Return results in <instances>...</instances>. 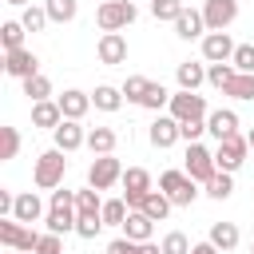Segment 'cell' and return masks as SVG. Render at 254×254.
<instances>
[{
  "label": "cell",
  "mask_w": 254,
  "mask_h": 254,
  "mask_svg": "<svg viewBox=\"0 0 254 254\" xmlns=\"http://www.w3.org/2000/svg\"><path fill=\"white\" fill-rule=\"evenodd\" d=\"M183 8H187L183 0H151V12H155V20H171V24H175V20L183 16Z\"/></svg>",
  "instance_id": "cell-38"
},
{
  "label": "cell",
  "mask_w": 254,
  "mask_h": 254,
  "mask_svg": "<svg viewBox=\"0 0 254 254\" xmlns=\"http://www.w3.org/2000/svg\"><path fill=\"white\" fill-rule=\"evenodd\" d=\"M175 32H179L183 40H194V36H202V32H206V20H202V12H194V8H183V16L175 20Z\"/></svg>",
  "instance_id": "cell-20"
},
{
  "label": "cell",
  "mask_w": 254,
  "mask_h": 254,
  "mask_svg": "<svg viewBox=\"0 0 254 254\" xmlns=\"http://www.w3.org/2000/svg\"><path fill=\"white\" fill-rule=\"evenodd\" d=\"M4 71L16 75V79H28V75L40 71V60H36L28 48H12V52H4Z\"/></svg>",
  "instance_id": "cell-13"
},
{
  "label": "cell",
  "mask_w": 254,
  "mask_h": 254,
  "mask_svg": "<svg viewBox=\"0 0 254 254\" xmlns=\"http://www.w3.org/2000/svg\"><path fill=\"white\" fill-rule=\"evenodd\" d=\"M206 131L222 143V139L238 135V115H234L230 107H218V111H210V115H206Z\"/></svg>",
  "instance_id": "cell-15"
},
{
  "label": "cell",
  "mask_w": 254,
  "mask_h": 254,
  "mask_svg": "<svg viewBox=\"0 0 254 254\" xmlns=\"http://www.w3.org/2000/svg\"><path fill=\"white\" fill-rule=\"evenodd\" d=\"M103 226H107V222H103L99 210H95V214H75V234H79V238H95Z\"/></svg>",
  "instance_id": "cell-37"
},
{
  "label": "cell",
  "mask_w": 254,
  "mask_h": 254,
  "mask_svg": "<svg viewBox=\"0 0 254 254\" xmlns=\"http://www.w3.org/2000/svg\"><path fill=\"white\" fill-rule=\"evenodd\" d=\"M234 48H238V44H234L226 32H206V36H202V60H210V64H230Z\"/></svg>",
  "instance_id": "cell-11"
},
{
  "label": "cell",
  "mask_w": 254,
  "mask_h": 254,
  "mask_svg": "<svg viewBox=\"0 0 254 254\" xmlns=\"http://www.w3.org/2000/svg\"><path fill=\"white\" fill-rule=\"evenodd\" d=\"M32 254H64V242H60V234H40V246L32 250Z\"/></svg>",
  "instance_id": "cell-44"
},
{
  "label": "cell",
  "mask_w": 254,
  "mask_h": 254,
  "mask_svg": "<svg viewBox=\"0 0 254 254\" xmlns=\"http://www.w3.org/2000/svg\"><path fill=\"white\" fill-rule=\"evenodd\" d=\"M222 91H226V95H234V99H254V71H238Z\"/></svg>",
  "instance_id": "cell-28"
},
{
  "label": "cell",
  "mask_w": 254,
  "mask_h": 254,
  "mask_svg": "<svg viewBox=\"0 0 254 254\" xmlns=\"http://www.w3.org/2000/svg\"><path fill=\"white\" fill-rule=\"evenodd\" d=\"M175 75H179V87H183V91H194V87L206 79V67L187 60V64H179V71H175Z\"/></svg>",
  "instance_id": "cell-27"
},
{
  "label": "cell",
  "mask_w": 254,
  "mask_h": 254,
  "mask_svg": "<svg viewBox=\"0 0 254 254\" xmlns=\"http://www.w3.org/2000/svg\"><path fill=\"white\" fill-rule=\"evenodd\" d=\"M250 254H254V242H250Z\"/></svg>",
  "instance_id": "cell-53"
},
{
  "label": "cell",
  "mask_w": 254,
  "mask_h": 254,
  "mask_svg": "<svg viewBox=\"0 0 254 254\" xmlns=\"http://www.w3.org/2000/svg\"><path fill=\"white\" fill-rule=\"evenodd\" d=\"M214 171H218V163H214V151H206L202 143H190L187 147V175L194 179V183H210L214 179Z\"/></svg>",
  "instance_id": "cell-6"
},
{
  "label": "cell",
  "mask_w": 254,
  "mask_h": 254,
  "mask_svg": "<svg viewBox=\"0 0 254 254\" xmlns=\"http://www.w3.org/2000/svg\"><path fill=\"white\" fill-rule=\"evenodd\" d=\"M143 254H163V246H155V242H143Z\"/></svg>",
  "instance_id": "cell-49"
},
{
  "label": "cell",
  "mask_w": 254,
  "mask_h": 254,
  "mask_svg": "<svg viewBox=\"0 0 254 254\" xmlns=\"http://www.w3.org/2000/svg\"><path fill=\"white\" fill-rule=\"evenodd\" d=\"M190 254H222V250H218V246H214V242L206 238V242H198V246H190Z\"/></svg>",
  "instance_id": "cell-48"
},
{
  "label": "cell",
  "mask_w": 254,
  "mask_h": 254,
  "mask_svg": "<svg viewBox=\"0 0 254 254\" xmlns=\"http://www.w3.org/2000/svg\"><path fill=\"white\" fill-rule=\"evenodd\" d=\"M99 214H103V222H107V226H123L131 210H127V198H107Z\"/></svg>",
  "instance_id": "cell-31"
},
{
  "label": "cell",
  "mask_w": 254,
  "mask_h": 254,
  "mask_svg": "<svg viewBox=\"0 0 254 254\" xmlns=\"http://www.w3.org/2000/svg\"><path fill=\"white\" fill-rule=\"evenodd\" d=\"M67 151H60V147H52V151H44L40 159H36V187L40 190H56L60 183H64V171H67V159H64Z\"/></svg>",
  "instance_id": "cell-1"
},
{
  "label": "cell",
  "mask_w": 254,
  "mask_h": 254,
  "mask_svg": "<svg viewBox=\"0 0 254 254\" xmlns=\"http://www.w3.org/2000/svg\"><path fill=\"white\" fill-rule=\"evenodd\" d=\"M202 20L210 32H226L238 20V0H206L202 4Z\"/></svg>",
  "instance_id": "cell-10"
},
{
  "label": "cell",
  "mask_w": 254,
  "mask_h": 254,
  "mask_svg": "<svg viewBox=\"0 0 254 254\" xmlns=\"http://www.w3.org/2000/svg\"><path fill=\"white\" fill-rule=\"evenodd\" d=\"M107 254H143V242H131V238H111V242H107Z\"/></svg>",
  "instance_id": "cell-45"
},
{
  "label": "cell",
  "mask_w": 254,
  "mask_h": 254,
  "mask_svg": "<svg viewBox=\"0 0 254 254\" xmlns=\"http://www.w3.org/2000/svg\"><path fill=\"white\" fill-rule=\"evenodd\" d=\"M147 87H151V79H143V75H127V83H123V95H127L131 103H139V99L147 95Z\"/></svg>",
  "instance_id": "cell-42"
},
{
  "label": "cell",
  "mask_w": 254,
  "mask_h": 254,
  "mask_svg": "<svg viewBox=\"0 0 254 254\" xmlns=\"http://www.w3.org/2000/svg\"><path fill=\"white\" fill-rule=\"evenodd\" d=\"M44 8H48V16H52L56 24H67V20H75V12H79V0H48Z\"/></svg>",
  "instance_id": "cell-32"
},
{
  "label": "cell",
  "mask_w": 254,
  "mask_h": 254,
  "mask_svg": "<svg viewBox=\"0 0 254 254\" xmlns=\"http://www.w3.org/2000/svg\"><path fill=\"white\" fill-rule=\"evenodd\" d=\"M246 139H250V147H254V127H250V135H246Z\"/></svg>",
  "instance_id": "cell-51"
},
{
  "label": "cell",
  "mask_w": 254,
  "mask_h": 254,
  "mask_svg": "<svg viewBox=\"0 0 254 254\" xmlns=\"http://www.w3.org/2000/svg\"><path fill=\"white\" fill-rule=\"evenodd\" d=\"M40 214H44V202H40V194H32V190L16 194V210H12V218H20V222H36Z\"/></svg>",
  "instance_id": "cell-21"
},
{
  "label": "cell",
  "mask_w": 254,
  "mask_h": 254,
  "mask_svg": "<svg viewBox=\"0 0 254 254\" xmlns=\"http://www.w3.org/2000/svg\"><path fill=\"white\" fill-rule=\"evenodd\" d=\"M210 242H214L222 254H230V250L238 246V226H234V222H214V226H210Z\"/></svg>",
  "instance_id": "cell-26"
},
{
  "label": "cell",
  "mask_w": 254,
  "mask_h": 254,
  "mask_svg": "<svg viewBox=\"0 0 254 254\" xmlns=\"http://www.w3.org/2000/svg\"><path fill=\"white\" fill-rule=\"evenodd\" d=\"M171 206H175V202H171V198H167L163 190H151V194L143 198V206H139V210H143L147 218H155V222H163V218L171 214Z\"/></svg>",
  "instance_id": "cell-25"
},
{
  "label": "cell",
  "mask_w": 254,
  "mask_h": 254,
  "mask_svg": "<svg viewBox=\"0 0 254 254\" xmlns=\"http://www.w3.org/2000/svg\"><path fill=\"white\" fill-rule=\"evenodd\" d=\"M147 194H151V175H147L143 167H127V171H123V198H127V206L139 210Z\"/></svg>",
  "instance_id": "cell-9"
},
{
  "label": "cell",
  "mask_w": 254,
  "mask_h": 254,
  "mask_svg": "<svg viewBox=\"0 0 254 254\" xmlns=\"http://www.w3.org/2000/svg\"><path fill=\"white\" fill-rule=\"evenodd\" d=\"M20 155V131L16 127H0V163Z\"/></svg>",
  "instance_id": "cell-34"
},
{
  "label": "cell",
  "mask_w": 254,
  "mask_h": 254,
  "mask_svg": "<svg viewBox=\"0 0 254 254\" xmlns=\"http://www.w3.org/2000/svg\"><path fill=\"white\" fill-rule=\"evenodd\" d=\"M179 131H183V139H187V143H198V135L206 131V119H190V123H179Z\"/></svg>",
  "instance_id": "cell-46"
},
{
  "label": "cell",
  "mask_w": 254,
  "mask_h": 254,
  "mask_svg": "<svg viewBox=\"0 0 254 254\" xmlns=\"http://www.w3.org/2000/svg\"><path fill=\"white\" fill-rule=\"evenodd\" d=\"M48 20H52V16H48V8H32V4H28V8H24V16H20V24H24L28 32H44V28H48Z\"/></svg>",
  "instance_id": "cell-39"
},
{
  "label": "cell",
  "mask_w": 254,
  "mask_h": 254,
  "mask_svg": "<svg viewBox=\"0 0 254 254\" xmlns=\"http://www.w3.org/2000/svg\"><path fill=\"white\" fill-rule=\"evenodd\" d=\"M151 230H155V218H147L143 210H131L123 222V238H131V242H151Z\"/></svg>",
  "instance_id": "cell-19"
},
{
  "label": "cell",
  "mask_w": 254,
  "mask_h": 254,
  "mask_svg": "<svg viewBox=\"0 0 254 254\" xmlns=\"http://www.w3.org/2000/svg\"><path fill=\"white\" fill-rule=\"evenodd\" d=\"M52 135H56V147H60V151H79V147L87 143V135H83L79 119H64V123H60Z\"/></svg>",
  "instance_id": "cell-16"
},
{
  "label": "cell",
  "mask_w": 254,
  "mask_h": 254,
  "mask_svg": "<svg viewBox=\"0 0 254 254\" xmlns=\"http://www.w3.org/2000/svg\"><path fill=\"white\" fill-rule=\"evenodd\" d=\"M91 103H95L99 111H119V103H123V87H111V83H99V87L91 91Z\"/></svg>",
  "instance_id": "cell-23"
},
{
  "label": "cell",
  "mask_w": 254,
  "mask_h": 254,
  "mask_svg": "<svg viewBox=\"0 0 254 254\" xmlns=\"http://www.w3.org/2000/svg\"><path fill=\"white\" fill-rule=\"evenodd\" d=\"M56 103H60L64 119H83V115H87V107H91V95H87V91H75V87H71V91H64V95H60Z\"/></svg>",
  "instance_id": "cell-17"
},
{
  "label": "cell",
  "mask_w": 254,
  "mask_h": 254,
  "mask_svg": "<svg viewBox=\"0 0 254 254\" xmlns=\"http://www.w3.org/2000/svg\"><path fill=\"white\" fill-rule=\"evenodd\" d=\"M167 103H171V91H167L163 83H151V87H147V95L139 99V107H147V111H163Z\"/></svg>",
  "instance_id": "cell-33"
},
{
  "label": "cell",
  "mask_w": 254,
  "mask_h": 254,
  "mask_svg": "<svg viewBox=\"0 0 254 254\" xmlns=\"http://www.w3.org/2000/svg\"><path fill=\"white\" fill-rule=\"evenodd\" d=\"M95 56H99V64L115 67V64H123V60H127V40H123L119 32H103V36H99V44H95Z\"/></svg>",
  "instance_id": "cell-12"
},
{
  "label": "cell",
  "mask_w": 254,
  "mask_h": 254,
  "mask_svg": "<svg viewBox=\"0 0 254 254\" xmlns=\"http://www.w3.org/2000/svg\"><path fill=\"white\" fill-rule=\"evenodd\" d=\"M135 4L131 0H103L99 8H95V24L103 28V32H119V28H127V24H135Z\"/></svg>",
  "instance_id": "cell-2"
},
{
  "label": "cell",
  "mask_w": 254,
  "mask_h": 254,
  "mask_svg": "<svg viewBox=\"0 0 254 254\" xmlns=\"http://www.w3.org/2000/svg\"><path fill=\"white\" fill-rule=\"evenodd\" d=\"M115 183H123V167H119V159H115V155H95L91 167H87V187H95V190H111Z\"/></svg>",
  "instance_id": "cell-4"
},
{
  "label": "cell",
  "mask_w": 254,
  "mask_h": 254,
  "mask_svg": "<svg viewBox=\"0 0 254 254\" xmlns=\"http://www.w3.org/2000/svg\"><path fill=\"white\" fill-rule=\"evenodd\" d=\"M8 254H20V250H8Z\"/></svg>",
  "instance_id": "cell-52"
},
{
  "label": "cell",
  "mask_w": 254,
  "mask_h": 254,
  "mask_svg": "<svg viewBox=\"0 0 254 254\" xmlns=\"http://www.w3.org/2000/svg\"><path fill=\"white\" fill-rule=\"evenodd\" d=\"M48 230L52 234L75 230V206H48Z\"/></svg>",
  "instance_id": "cell-22"
},
{
  "label": "cell",
  "mask_w": 254,
  "mask_h": 254,
  "mask_svg": "<svg viewBox=\"0 0 254 254\" xmlns=\"http://www.w3.org/2000/svg\"><path fill=\"white\" fill-rule=\"evenodd\" d=\"M32 123H36V127H48V131H56V127L64 123V111H60V103H56V99H40V103H32Z\"/></svg>",
  "instance_id": "cell-18"
},
{
  "label": "cell",
  "mask_w": 254,
  "mask_h": 254,
  "mask_svg": "<svg viewBox=\"0 0 254 254\" xmlns=\"http://www.w3.org/2000/svg\"><path fill=\"white\" fill-rule=\"evenodd\" d=\"M234 75H238L234 64H210V67H206V83H214V87H226Z\"/></svg>",
  "instance_id": "cell-40"
},
{
  "label": "cell",
  "mask_w": 254,
  "mask_h": 254,
  "mask_svg": "<svg viewBox=\"0 0 254 254\" xmlns=\"http://www.w3.org/2000/svg\"><path fill=\"white\" fill-rule=\"evenodd\" d=\"M230 190H234V179H230V171H214V179L206 183V194L222 202V198H230Z\"/></svg>",
  "instance_id": "cell-35"
},
{
  "label": "cell",
  "mask_w": 254,
  "mask_h": 254,
  "mask_svg": "<svg viewBox=\"0 0 254 254\" xmlns=\"http://www.w3.org/2000/svg\"><path fill=\"white\" fill-rule=\"evenodd\" d=\"M52 206H75V190H52Z\"/></svg>",
  "instance_id": "cell-47"
},
{
  "label": "cell",
  "mask_w": 254,
  "mask_h": 254,
  "mask_svg": "<svg viewBox=\"0 0 254 254\" xmlns=\"http://www.w3.org/2000/svg\"><path fill=\"white\" fill-rule=\"evenodd\" d=\"M0 242L8 250H36L40 246V234L32 226H24L20 218H0Z\"/></svg>",
  "instance_id": "cell-5"
},
{
  "label": "cell",
  "mask_w": 254,
  "mask_h": 254,
  "mask_svg": "<svg viewBox=\"0 0 254 254\" xmlns=\"http://www.w3.org/2000/svg\"><path fill=\"white\" fill-rule=\"evenodd\" d=\"M4 4H28V0H4Z\"/></svg>",
  "instance_id": "cell-50"
},
{
  "label": "cell",
  "mask_w": 254,
  "mask_h": 254,
  "mask_svg": "<svg viewBox=\"0 0 254 254\" xmlns=\"http://www.w3.org/2000/svg\"><path fill=\"white\" fill-rule=\"evenodd\" d=\"M24 95H28L32 103L48 99V95H52V79H48V75H40V71H36V75H28V79H24Z\"/></svg>",
  "instance_id": "cell-30"
},
{
  "label": "cell",
  "mask_w": 254,
  "mask_h": 254,
  "mask_svg": "<svg viewBox=\"0 0 254 254\" xmlns=\"http://www.w3.org/2000/svg\"><path fill=\"white\" fill-rule=\"evenodd\" d=\"M179 139H183V131H179V119H175V115H159V119L151 123V147L163 151V147H175Z\"/></svg>",
  "instance_id": "cell-14"
},
{
  "label": "cell",
  "mask_w": 254,
  "mask_h": 254,
  "mask_svg": "<svg viewBox=\"0 0 254 254\" xmlns=\"http://www.w3.org/2000/svg\"><path fill=\"white\" fill-rule=\"evenodd\" d=\"M159 246H163V254H190V242H187V234H183V230H171Z\"/></svg>",
  "instance_id": "cell-41"
},
{
  "label": "cell",
  "mask_w": 254,
  "mask_h": 254,
  "mask_svg": "<svg viewBox=\"0 0 254 254\" xmlns=\"http://www.w3.org/2000/svg\"><path fill=\"white\" fill-rule=\"evenodd\" d=\"M246 147H250V139H242V135H230V139H222L218 143V151H214V163H218V171H238L242 163H246Z\"/></svg>",
  "instance_id": "cell-8"
},
{
  "label": "cell",
  "mask_w": 254,
  "mask_h": 254,
  "mask_svg": "<svg viewBox=\"0 0 254 254\" xmlns=\"http://www.w3.org/2000/svg\"><path fill=\"white\" fill-rule=\"evenodd\" d=\"M95 210H103V198H99V190H95V187H87V190H75V214H95Z\"/></svg>",
  "instance_id": "cell-36"
},
{
  "label": "cell",
  "mask_w": 254,
  "mask_h": 254,
  "mask_svg": "<svg viewBox=\"0 0 254 254\" xmlns=\"http://www.w3.org/2000/svg\"><path fill=\"white\" fill-rule=\"evenodd\" d=\"M230 64H234L238 71H254V44H238L234 56H230Z\"/></svg>",
  "instance_id": "cell-43"
},
{
  "label": "cell",
  "mask_w": 254,
  "mask_h": 254,
  "mask_svg": "<svg viewBox=\"0 0 254 254\" xmlns=\"http://www.w3.org/2000/svg\"><path fill=\"white\" fill-rule=\"evenodd\" d=\"M171 115L179 119V123H190V119H206V99L198 95V91H179V95H171Z\"/></svg>",
  "instance_id": "cell-7"
},
{
  "label": "cell",
  "mask_w": 254,
  "mask_h": 254,
  "mask_svg": "<svg viewBox=\"0 0 254 254\" xmlns=\"http://www.w3.org/2000/svg\"><path fill=\"white\" fill-rule=\"evenodd\" d=\"M24 24L20 20H8V24H0V44H4V52H12V48H24Z\"/></svg>",
  "instance_id": "cell-29"
},
{
  "label": "cell",
  "mask_w": 254,
  "mask_h": 254,
  "mask_svg": "<svg viewBox=\"0 0 254 254\" xmlns=\"http://www.w3.org/2000/svg\"><path fill=\"white\" fill-rule=\"evenodd\" d=\"M115 139H119V135H115L111 127H91V131H87L91 155H111V151H115Z\"/></svg>",
  "instance_id": "cell-24"
},
{
  "label": "cell",
  "mask_w": 254,
  "mask_h": 254,
  "mask_svg": "<svg viewBox=\"0 0 254 254\" xmlns=\"http://www.w3.org/2000/svg\"><path fill=\"white\" fill-rule=\"evenodd\" d=\"M194 187H198V183H194L187 171H163V175H159V190H163L175 206H190L194 194H198Z\"/></svg>",
  "instance_id": "cell-3"
}]
</instances>
